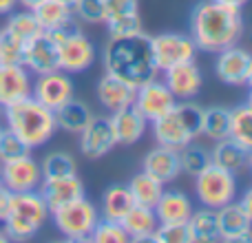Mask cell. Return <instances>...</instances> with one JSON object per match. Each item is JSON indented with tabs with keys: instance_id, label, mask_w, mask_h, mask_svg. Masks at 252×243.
<instances>
[{
	"instance_id": "6da1fadb",
	"label": "cell",
	"mask_w": 252,
	"mask_h": 243,
	"mask_svg": "<svg viewBox=\"0 0 252 243\" xmlns=\"http://www.w3.org/2000/svg\"><path fill=\"white\" fill-rule=\"evenodd\" d=\"M244 35V16L239 7L201 0L190 13V38L199 51L219 53L239 44Z\"/></svg>"
},
{
	"instance_id": "7a4b0ae2",
	"label": "cell",
	"mask_w": 252,
	"mask_h": 243,
	"mask_svg": "<svg viewBox=\"0 0 252 243\" xmlns=\"http://www.w3.org/2000/svg\"><path fill=\"white\" fill-rule=\"evenodd\" d=\"M104 71L115 78L124 80L133 89L157 78V66L151 51V35L139 33L133 38L109 40L102 53Z\"/></svg>"
},
{
	"instance_id": "3957f363",
	"label": "cell",
	"mask_w": 252,
	"mask_h": 243,
	"mask_svg": "<svg viewBox=\"0 0 252 243\" xmlns=\"http://www.w3.org/2000/svg\"><path fill=\"white\" fill-rule=\"evenodd\" d=\"M4 122H7V128L13 130L31 151L44 146L58 130L56 113L31 95L7 106Z\"/></svg>"
},
{
	"instance_id": "277c9868",
	"label": "cell",
	"mask_w": 252,
	"mask_h": 243,
	"mask_svg": "<svg viewBox=\"0 0 252 243\" xmlns=\"http://www.w3.org/2000/svg\"><path fill=\"white\" fill-rule=\"evenodd\" d=\"M49 214H51V210L38 190L13 192L9 214L2 221L4 232L13 241H27L38 235V230L44 226Z\"/></svg>"
},
{
	"instance_id": "5b68a950",
	"label": "cell",
	"mask_w": 252,
	"mask_h": 243,
	"mask_svg": "<svg viewBox=\"0 0 252 243\" xmlns=\"http://www.w3.org/2000/svg\"><path fill=\"white\" fill-rule=\"evenodd\" d=\"M51 217L58 232L62 237H66L69 241H89L95 223L100 221L97 208L84 197L51 210Z\"/></svg>"
},
{
	"instance_id": "8992f818",
	"label": "cell",
	"mask_w": 252,
	"mask_h": 243,
	"mask_svg": "<svg viewBox=\"0 0 252 243\" xmlns=\"http://www.w3.org/2000/svg\"><path fill=\"white\" fill-rule=\"evenodd\" d=\"M195 192H197V199H199L206 208L217 210V208H221V206L235 201L237 177L230 170L210 164L195 177Z\"/></svg>"
},
{
	"instance_id": "52a82bcc",
	"label": "cell",
	"mask_w": 252,
	"mask_h": 243,
	"mask_svg": "<svg viewBox=\"0 0 252 243\" xmlns=\"http://www.w3.org/2000/svg\"><path fill=\"white\" fill-rule=\"evenodd\" d=\"M151 51L157 71H166L184 62H195L199 49L186 33H159L151 35Z\"/></svg>"
},
{
	"instance_id": "ba28073f",
	"label": "cell",
	"mask_w": 252,
	"mask_h": 243,
	"mask_svg": "<svg viewBox=\"0 0 252 243\" xmlns=\"http://www.w3.org/2000/svg\"><path fill=\"white\" fill-rule=\"evenodd\" d=\"M0 183L11 192H29L38 190L42 183V170L40 164L29 155H22L18 159L4 161L0 166Z\"/></svg>"
},
{
	"instance_id": "9c48e42d",
	"label": "cell",
	"mask_w": 252,
	"mask_h": 243,
	"mask_svg": "<svg viewBox=\"0 0 252 243\" xmlns=\"http://www.w3.org/2000/svg\"><path fill=\"white\" fill-rule=\"evenodd\" d=\"M73 93V82H71L69 73H64L62 69L44 75H35L33 87H31V97H35L40 104H44L51 111L60 109L64 102H69Z\"/></svg>"
},
{
	"instance_id": "30bf717a",
	"label": "cell",
	"mask_w": 252,
	"mask_h": 243,
	"mask_svg": "<svg viewBox=\"0 0 252 243\" xmlns=\"http://www.w3.org/2000/svg\"><path fill=\"white\" fill-rule=\"evenodd\" d=\"M133 104L137 106V111L148 122H155V120L164 118L166 113H170V111L175 109V104H177V100H175V95L168 91V87L155 78V80H151V82L135 89Z\"/></svg>"
},
{
	"instance_id": "8fae6325",
	"label": "cell",
	"mask_w": 252,
	"mask_h": 243,
	"mask_svg": "<svg viewBox=\"0 0 252 243\" xmlns=\"http://www.w3.org/2000/svg\"><path fill=\"white\" fill-rule=\"evenodd\" d=\"M58 53H60V69L64 73H82L95 62V49H93L91 40L82 33V31H73L66 35L60 44H58Z\"/></svg>"
},
{
	"instance_id": "7c38bea8",
	"label": "cell",
	"mask_w": 252,
	"mask_h": 243,
	"mask_svg": "<svg viewBox=\"0 0 252 243\" xmlns=\"http://www.w3.org/2000/svg\"><path fill=\"white\" fill-rule=\"evenodd\" d=\"M22 66H25L31 75H44V73H51V71H58L60 69L58 44L42 31L40 35H35L33 40H29V42L25 44Z\"/></svg>"
},
{
	"instance_id": "4fadbf2b",
	"label": "cell",
	"mask_w": 252,
	"mask_h": 243,
	"mask_svg": "<svg viewBox=\"0 0 252 243\" xmlns=\"http://www.w3.org/2000/svg\"><path fill=\"white\" fill-rule=\"evenodd\" d=\"M78 135H80V151L89 159H100V157L109 155L118 146L109 118H95L93 115V120Z\"/></svg>"
},
{
	"instance_id": "5bb4252c",
	"label": "cell",
	"mask_w": 252,
	"mask_h": 243,
	"mask_svg": "<svg viewBox=\"0 0 252 243\" xmlns=\"http://www.w3.org/2000/svg\"><path fill=\"white\" fill-rule=\"evenodd\" d=\"M33 80L22 64H0V106L16 104L31 95Z\"/></svg>"
},
{
	"instance_id": "9a60e30c",
	"label": "cell",
	"mask_w": 252,
	"mask_h": 243,
	"mask_svg": "<svg viewBox=\"0 0 252 243\" xmlns=\"http://www.w3.org/2000/svg\"><path fill=\"white\" fill-rule=\"evenodd\" d=\"M217 213V223H219V232H221V241L228 243H248L252 241V221L248 219V214L244 213L239 204L230 201V204L221 206L215 210Z\"/></svg>"
},
{
	"instance_id": "2e32d148",
	"label": "cell",
	"mask_w": 252,
	"mask_h": 243,
	"mask_svg": "<svg viewBox=\"0 0 252 243\" xmlns=\"http://www.w3.org/2000/svg\"><path fill=\"white\" fill-rule=\"evenodd\" d=\"M164 84L175 95V100H192L201 91V71L195 62H184L164 71Z\"/></svg>"
},
{
	"instance_id": "e0dca14e",
	"label": "cell",
	"mask_w": 252,
	"mask_h": 243,
	"mask_svg": "<svg viewBox=\"0 0 252 243\" xmlns=\"http://www.w3.org/2000/svg\"><path fill=\"white\" fill-rule=\"evenodd\" d=\"M250 53L241 49L239 44L228 47L217 53V62H215V73L221 82L230 84V87H241L246 84V75H248L250 66Z\"/></svg>"
},
{
	"instance_id": "ac0fdd59",
	"label": "cell",
	"mask_w": 252,
	"mask_h": 243,
	"mask_svg": "<svg viewBox=\"0 0 252 243\" xmlns=\"http://www.w3.org/2000/svg\"><path fill=\"white\" fill-rule=\"evenodd\" d=\"M38 192L42 195V199L47 201L49 210H56L60 206L75 201L80 197H84V183L82 179L75 175H66V177H53V179H42Z\"/></svg>"
},
{
	"instance_id": "d6986e66",
	"label": "cell",
	"mask_w": 252,
	"mask_h": 243,
	"mask_svg": "<svg viewBox=\"0 0 252 243\" xmlns=\"http://www.w3.org/2000/svg\"><path fill=\"white\" fill-rule=\"evenodd\" d=\"M144 173H148L151 177L159 179L161 183H170L182 175V164H179V151L168 146H159L153 148V151L146 152L144 157V164H142Z\"/></svg>"
},
{
	"instance_id": "ffe728a7",
	"label": "cell",
	"mask_w": 252,
	"mask_h": 243,
	"mask_svg": "<svg viewBox=\"0 0 252 243\" xmlns=\"http://www.w3.org/2000/svg\"><path fill=\"white\" fill-rule=\"evenodd\" d=\"M109 120H111V126H113L115 142L124 144V146H130V144L139 142L148 126V120L139 113L135 104H128V106H124V109L111 113Z\"/></svg>"
},
{
	"instance_id": "44dd1931",
	"label": "cell",
	"mask_w": 252,
	"mask_h": 243,
	"mask_svg": "<svg viewBox=\"0 0 252 243\" xmlns=\"http://www.w3.org/2000/svg\"><path fill=\"white\" fill-rule=\"evenodd\" d=\"M97 97H100V104L109 113H115V111L133 104L135 89L130 84H126L124 80L115 78L111 73H104L100 78V82H97Z\"/></svg>"
},
{
	"instance_id": "7402d4cb",
	"label": "cell",
	"mask_w": 252,
	"mask_h": 243,
	"mask_svg": "<svg viewBox=\"0 0 252 243\" xmlns=\"http://www.w3.org/2000/svg\"><path fill=\"white\" fill-rule=\"evenodd\" d=\"M153 135H155V142L159 146H168V148H175V151H182L186 144L195 142L190 130L179 122V118L173 111L166 113L164 118L153 122Z\"/></svg>"
},
{
	"instance_id": "603a6c76",
	"label": "cell",
	"mask_w": 252,
	"mask_h": 243,
	"mask_svg": "<svg viewBox=\"0 0 252 243\" xmlns=\"http://www.w3.org/2000/svg\"><path fill=\"white\" fill-rule=\"evenodd\" d=\"M153 210L159 223H182L188 221V217L192 214V204L184 192L164 190Z\"/></svg>"
},
{
	"instance_id": "cb8c5ba5",
	"label": "cell",
	"mask_w": 252,
	"mask_h": 243,
	"mask_svg": "<svg viewBox=\"0 0 252 243\" xmlns=\"http://www.w3.org/2000/svg\"><path fill=\"white\" fill-rule=\"evenodd\" d=\"M122 228L126 230L130 241H151L153 232L157 228V217H155V210L146 208V206H139L135 204L133 208L122 217Z\"/></svg>"
},
{
	"instance_id": "d4e9b609",
	"label": "cell",
	"mask_w": 252,
	"mask_h": 243,
	"mask_svg": "<svg viewBox=\"0 0 252 243\" xmlns=\"http://www.w3.org/2000/svg\"><path fill=\"white\" fill-rule=\"evenodd\" d=\"M210 159L215 166H221V168L230 170V173H241V170L248 166L250 159V151L244 148L239 142H235L232 137H223L219 142H215V148L210 152Z\"/></svg>"
},
{
	"instance_id": "484cf974",
	"label": "cell",
	"mask_w": 252,
	"mask_h": 243,
	"mask_svg": "<svg viewBox=\"0 0 252 243\" xmlns=\"http://www.w3.org/2000/svg\"><path fill=\"white\" fill-rule=\"evenodd\" d=\"M53 113H56L58 128L66 130V133H75V135L82 133L84 126L93 120V113H91V109H89V104L82 100H75V97L64 102V104H62L60 109H56Z\"/></svg>"
},
{
	"instance_id": "4316f807",
	"label": "cell",
	"mask_w": 252,
	"mask_h": 243,
	"mask_svg": "<svg viewBox=\"0 0 252 243\" xmlns=\"http://www.w3.org/2000/svg\"><path fill=\"white\" fill-rule=\"evenodd\" d=\"M188 230H190V241H201V243H213L221 241V232H219L217 223V213L213 208H201L192 210V214L188 217Z\"/></svg>"
},
{
	"instance_id": "83f0119b",
	"label": "cell",
	"mask_w": 252,
	"mask_h": 243,
	"mask_svg": "<svg viewBox=\"0 0 252 243\" xmlns=\"http://www.w3.org/2000/svg\"><path fill=\"white\" fill-rule=\"evenodd\" d=\"M128 190L133 195L135 204L146 206V208H155V204L159 201L161 192H164V183L142 170V173L133 175V179L128 182Z\"/></svg>"
},
{
	"instance_id": "f1b7e54d",
	"label": "cell",
	"mask_w": 252,
	"mask_h": 243,
	"mask_svg": "<svg viewBox=\"0 0 252 243\" xmlns=\"http://www.w3.org/2000/svg\"><path fill=\"white\" fill-rule=\"evenodd\" d=\"M31 11L38 18L40 27H42L44 31H51V29H56V27L64 25V22L73 20V9H71V4L62 2V0H42V2H38Z\"/></svg>"
},
{
	"instance_id": "f546056e",
	"label": "cell",
	"mask_w": 252,
	"mask_h": 243,
	"mask_svg": "<svg viewBox=\"0 0 252 243\" xmlns=\"http://www.w3.org/2000/svg\"><path fill=\"white\" fill-rule=\"evenodd\" d=\"M135 206L128 186H111L102 197V217L111 221H122V217Z\"/></svg>"
},
{
	"instance_id": "4dcf8cb0",
	"label": "cell",
	"mask_w": 252,
	"mask_h": 243,
	"mask_svg": "<svg viewBox=\"0 0 252 243\" xmlns=\"http://www.w3.org/2000/svg\"><path fill=\"white\" fill-rule=\"evenodd\" d=\"M228 130H230V109H223V106H208L204 109L201 115V135H206L213 142L228 137Z\"/></svg>"
},
{
	"instance_id": "1f68e13d",
	"label": "cell",
	"mask_w": 252,
	"mask_h": 243,
	"mask_svg": "<svg viewBox=\"0 0 252 243\" xmlns=\"http://www.w3.org/2000/svg\"><path fill=\"white\" fill-rule=\"evenodd\" d=\"M4 29H7L9 33L16 35L18 40H22L25 44L44 31L42 27H40L38 18L33 16V11H31V9H27V11H18V13L11 11V13H9L7 25H4Z\"/></svg>"
},
{
	"instance_id": "d6a6232c",
	"label": "cell",
	"mask_w": 252,
	"mask_h": 243,
	"mask_svg": "<svg viewBox=\"0 0 252 243\" xmlns=\"http://www.w3.org/2000/svg\"><path fill=\"white\" fill-rule=\"evenodd\" d=\"M228 137H232L244 148L252 151V109L248 104L230 109V130H228Z\"/></svg>"
},
{
	"instance_id": "836d02e7",
	"label": "cell",
	"mask_w": 252,
	"mask_h": 243,
	"mask_svg": "<svg viewBox=\"0 0 252 243\" xmlns=\"http://www.w3.org/2000/svg\"><path fill=\"white\" fill-rule=\"evenodd\" d=\"M106 29H109L111 40H122V38H133V35L144 33L142 29V18L137 11L122 13V16L106 18Z\"/></svg>"
},
{
	"instance_id": "e575fe53",
	"label": "cell",
	"mask_w": 252,
	"mask_h": 243,
	"mask_svg": "<svg viewBox=\"0 0 252 243\" xmlns=\"http://www.w3.org/2000/svg\"><path fill=\"white\" fill-rule=\"evenodd\" d=\"M179 164H182V173L197 177L206 166L213 164V159H210V152L204 146H197V144L190 142L179 151Z\"/></svg>"
},
{
	"instance_id": "d590c367",
	"label": "cell",
	"mask_w": 252,
	"mask_h": 243,
	"mask_svg": "<svg viewBox=\"0 0 252 243\" xmlns=\"http://www.w3.org/2000/svg\"><path fill=\"white\" fill-rule=\"evenodd\" d=\"M40 170H42V179H53V177H66V175H75L78 173V166H75V159L69 155V152H49L47 157L40 164Z\"/></svg>"
},
{
	"instance_id": "8d00e7d4",
	"label": "cell",
	"mask_w": 252,
	"mask_h": 243,
	"mask_svg": "<svg viewBox=\"0 0 252 243\" xmlns=\"http://www.w3.org/2000/svg\"><path fill=\"white\" fill-rule=\"evenodd\" d=\"M173 113L190 130L192 137H199L201 135V115H204V109H201L199 104H195L192 100H179L177 104H175Z\"/></svg>"
},
{
	"instance_id": "74e56055",
	"label": "cell",
	"mask_w": 252,
	"mask_h": 243,
	"mask_svg": "<svg viewBox=\"0 0 252 243\" xmlns=\"http://www.w3.org/2000/svg\"><path fill=\"white\" fill-rule=\"evenodd\" d=\"M89 239L95 241V243H128L130 241L128 235H126V230L122 228V223L111 221V219L97 221Z\"/></svg>"
},
{
	"instance_id": "f35d334b",
	"label": "cell",
	"mask_w": 252,
	"mask_h": 243,
	"mask_svg": "<svg viewBox=\"0 0 252 243\" xmlns=\"http://www.w3.org/2000/svg\"><path fill=\"white\" fill-rule=\"evenodd\" d=\"M151 241L153 243H192L190 241V230H188V221L157 223Z\"/></svg>"
},
{
	"instance_id": "ab89813d",
	"label": "cell",
	"mask_w": 252,
	"mask_h": 243,
	"mask_svg": "<svg viewBox=\"0 0 252 243\" xmlns=\"http://www.w3.org/2000/svg\"><path fill=\"white\" fill-rule=\"evenodd\" d=\"M25 42L18 40L7 29H0V64H22Z\"/></svg>"
},
{
	"instance_id": "60d3db41",
	"label": "cell",
	"mask_w": 252,
	"mask_h": 243,
	"mask_svg": "<svg viewBox=\"0 0 252 243\" xmlns=\"http://www.w3.org/2000/svg\"><path fill=\"white\" fill-rule=\"evenodd\" d=\"M29 152H31V148L27 146L13 130H9V128L0 130V164L18 159V157L29 155Z\"/></svg>"
},
{
	"instance_id": "b9f144b4",
	"label": "cell",
	"mask_w": 252,
	"mask_h": 243,
	"mask_svg": "<svg viewBox=\"0 0 252 243\" xmlns=\"http://www.w3.org/2000/svg\"><path fill=\"white\" fill-rule=\"evenodd\" d=\"M71 9H73V16H78L87 25H97L106 20L104 0H75Z\"/></svg>"
},
{
	"instance_id": "7bdbcfd3",
	"label": "cell",
	"mask_w": 252,
	"mask_h": 243,
	"mask_svg": "<svg viewBox=\"0 0 252 243\" xmlns=\"http://www.w3.org/2000/svg\"><path fill=\"white\" fill-rule=\"evenodd\" d=\"M137 7H139V0H104L106 18H113V16H122V13L137 11ZM104 22H106V20H104Z\"/></svg>"
},
{
	"instance_id": "ee69618b",
	"label": "cell",
	"mask_w": 252,
	"mask_h": 243,
	"mask_svg": "<svg viewBox=\"0 0 252 243\" xmlns=\"http://www.w3.org/2000/svg\"><path fill=\"white\" fill-rule=\"evenodd\" d=\"M11 195L13 192L9 188H4L0 183V221H4V217L9 214V206H11Z\"/></svg>"
},
{
	"instance_id": "f6af8a7d",
	"label": "cell",
	"mask_w": 252,
	"mask_h": 243,
	"mask_svg": "<svg viewBox=\"0 0 252 243\" xmlns=\"http://www.w3.org/2000/svg\"><path fill=\"white\" fill-rule=\"evenodd\" d=\"M239 206H241V208H244V213L248 214V219L252 221V188H248V190L244 192V197H241Z\"/></svg>"
},
{
	"instance_id": "bcb514c9",
	"label": "cell",
	"mask_w": 252,
	"mask_h": 243,
	"mask_svg": "<svg viewBox=\"0 0 252 243\" xmlns=\"http://www.w3.org/2000/svg\"><path fill=\"white\" fill-rule=\"evenodd\" d=\"M18 0H0V16H9L16 9Z\"/></svg>"
},
{
	"instance_id": "7dc6e473",
	"label": "cell",
	"mask_w": 252,
	"mask_h": 243,
	"mask_svg": "<svg viewBox=\"0 0 252 243\" xmlns=\"http://www.w3.org/2000/svg\"><path fill=\"white\" fill-rule=\"evenodd\" d=\"M217 2H223V4H230V7H239L241 9L248 0H217Z\"/></svg>"
},
{
	"instance_id": "c3c4849f",
	"label": "cell",
	"mask_w": 252,
	"mask_h": 243,
	"mask_svg": "<svg viewBox=\"0 0 252 243\" xmlns=\"http://www.w3.org/2000/svg\"><path fill=\"white\" fill-rule=\"evenodd\" d=\"M18 2H20L25 9H33L35 4H38V2H42V0H18Z\"/></svg>"
},
{
	"instance_id": "681fc988",
	"label": "cell",
	"mask_w": 252,
	"mask_h": 243,
	"mask_svg": "<svg viewBox=\"0 0 252 243\" xmlns=\"http://www.w3.org/2000/svg\"><path fill=\"white\" fill-rule=\"evenodd\" d=\"M246 84L252 89V58H250V66H248V75H246Z\"/></svg>"
},
{
	"instance_id": "f907efd6",
	"label": "cell",
	"mask_w": 252,
	"mask_h": 243,
	"mask_svg": "<svg viewBox=\"0 0 252 243\" xmlns=\"http://www.w3.org/2000/svg\"><path fill=\"white\" fill-rule=\"evenodd\" d=\"M7 241H11V239L7 237V232H4V228H2V230H0V243H7Z\"/></svg>"
},
{
	"instance_id": "816d5d0a",
	"label": "cell",
	"mask_w": 252,
	"mask_h": 243,
	"mask_svg": "<svg viewBox=\"0 0 252 243\" xmlns=\"http://www.w3.org/2000/svg\"><path fill=\"white\" fill-rule=\"evenodd\" d=\"M246 104H248L250 109H252V89H250V93H248V102H246Z\"/></svg>"
},
{
	"instance_id": "f5cc1de1",
	"label": "cell",
	"mask_w": 252,
	"mask_h": 243,
	"mask_svg": "<svg viewBox=\"0 0 252 243\" xmlns=\"http://www.w3.org/2000/svg\"><path fill=\"white\" fill-rule=\"evenodd\" d=\"M62 2H66V4H71V7H73V2H75V0H62Z\"/></svg>"
},
{
	"instance_id": "db71d44e",
	"label": "cell",
	"mask_w": 252,
	"mask_h": 243,
	"mask_svg": "<svg viewBox=\"0 0 252 243\" xmlns=\"http://www.w3.org/2000/svg\"><path fill=\"white\" fill-rule=\"evenodd\" d=\"M248 166L252 168V151H250V159H248Z\"/></svg>"
},
{
	"instance_id": "11a10c76",
	"label": "cell",
	"mask_w": 252,
	"mask_h": 243,
	"mask_svg": "<svg viewBox=\"0 0 252 243\" xmlns=\"http://www.w3.org/2000/svg\"><path fill=\"white\" fill-rule=\"evenodd\" d=\"M0 130H2V124H0Z\"/></svg>"
}]
</instances>
